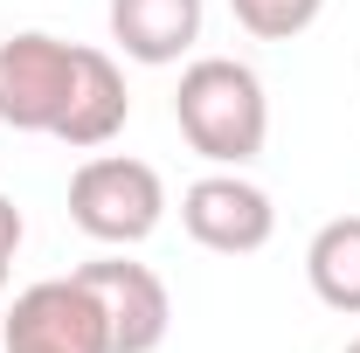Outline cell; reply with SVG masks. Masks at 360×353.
<instances>
[{
    "instance_id": "1",
    "label": "cell",
    "mask_w": 360,
    "mask_h": 353,
    "mask_svg": "<svg viewBox=\"0 0 360 353\" xmlns=\"http://www.w3.org/2000/svg\"><path fill=\"white\" fill-rule=\"evenodd\" d=\"M174 125L208 167H250L270 139L264 77L236 56H194L174 90Z\"/></svg>"
},
{
    "instance_id": "2",
    "label": "cell",
    "mask_w": 360,
    "mask_h": 353,
    "mask_svg": "<svg viewBox=\"0 0 360 353\" xmlns=\"http://www.w3.org/2000/svg\"><path fill=\"white\" fill-rule=\"evenodd\" d=\"M70 222L104 250H132L167 222V180L132 153H90L70 174Z\"/></svg>"
},
{
    "instance_id": "3",
    "label": "cell",
    "mask_w": 360,
    "mask_h": 353,
    "mask_svg": "<svg viewBox=\"0 0 360 353\" xmlns=\"http://www.w3.org/2000/svg\"><path fill=\"white\" fill-rule=\"evenodd\" d=\"M77 56L84 42H63L42 28H21L0 42V125L14 132H49L70 111V84H77Z\"/></svg>"
},
{
    "instance_id": "4",
    "label": "cell",
    "mask_w": 360,
    "mask_h": 353,
    "mask_svg": "<svg viewBox=\"0 0 360 353\" xmlns=\"http://www.w3.org/2000/svg\"><path fill=\"white\" fill-rule=\"evenodd\" d=\"M0 353H111V333H104V312L84 291V277H42L28 284L14 305H7V326H0Z\"/></svg>"
},
{
    "instance_id": "5",
    "label": "cell",
    "mask_w": 360,
    "mask_h": 353,
    "mask_svg": "<svg viewBox=\"0 0 360 353\" xmlns=\"http://www.w3.org/2000/svg\"><path fill=\"white\" fill-rule=\"evenodd\" d=\"M84 291L104 312V333H111V353H160L167 333H174V298L160 284L153 264H132L125 250L118 257H97V264H77Z\"/></svg>"
},
{
    "instance_id": "6",
    "label": "cell",
    "mask_w": 360,
    "mask_h": 353,
    "mask_svg": "<svg viewBox=\"0 0 360 353\" xmlns=\"http://www.w3.org/2000/svg\"><path fill=\"white\" fill-rule=\"evenodd\" d=\"M180 222H187V236H194L201 250H215V257H257L270 236H277L270 194L257 180H243L236 167L194 180V187L180 194Z\"/></svg>"
},
{
    "instance_id": "7",
    "label": "cell",
    "mask_w": 360,
    "mask_h": 353,
    "mask_svg": "<svg viewBox=\"0 0 360 353\" xmlns=\"http://www.w3.org/2000/svg\"><path fill=\"white\" fill-rule=\"evenodd\" d=\"M125 118H132L125 70H118L104 49L84 42V56H77V84H70V111H63L56 139L77 146V153H97V146H111V139L125 132Z\"/></svg>"
},
{
    "instance_id": "8",
    "label": "cell",
    "mask_w": 360,
    "mask_h": 353,
    "mask_svg": "<svg viewBox=\"0 0 360 353\" xmlns=\"http://www.w3.org/2000/svg\"><path fill=\"white\" fill-rule=\"evenodd\" d=\"M201 0H111V42L146 70H167L201 42Z\"/></svg>"
},
{
    "instance_id": "9",
    "label": "cell",
    "mask_w": 360,
    "mask_h": 353,
    "mask_svg": "<svg viewBox=\"0 0 360 353\" xmlns=\"http://www.w3.org/2000/svg\"><path fill=\"white\" fill-rule=\"evenodd\" d=\"M305 277H312L319 305L360 319V215H333L305 243Z\"/></svg>"
},
{
    "instance_id": "10",
    "label": "cell",
    "mask_w": 360,
    "mask_h": 353,
    "mask_svg": "<svg viewBox=\"0 0 360 353\" xmlns=\"http://www.w3.org/2000/svg\"><path fill=\"white\" fill-rule=\"evenodd\" d=\"M229 14L257 35V42H298L326 14V0H229Z\"/></svg>"
},
{
    "instance_id": "11",
    "label": "cell",
    "mask_w": 360,
    "mask_h": 353,
    "mask_svg": "<svg viewBox=\"0 0 360 353\" xmlns=\"http://www.w3.org/2000/svg\"><path fill=\"white\" fill-rule=\"evenodd\" d=\"M21 236H28V222H21V208L0 194V291H7V270H14V257H21Z\"/></svg>"
},
{
    "instance_id": "12",
    "label": "cell",
    "mask_w": 360,
    "mask_h": 353,
    "mask_svg": "<svg viewBox=\"0 0 360 353\" xmlns=\"http://www.w3.org/2000/svg\"><path fill=\"white\" fill-rule=\"evenodd\" d=\"M347 353H360V340H354V347H347Z\"/></svg>"
}]
</instances>
